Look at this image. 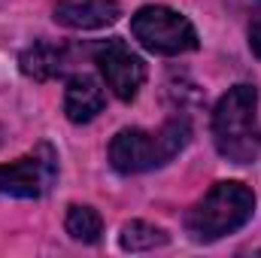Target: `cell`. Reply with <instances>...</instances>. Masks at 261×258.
<instances>
[{
    "mask_svg": "<svg viewBox=\"0 0 261 258\" xmlns=\"http://www.w3.org/2000/svg\"><path fill=\"white\" fill-rule=\"evenodd\" d=\"M213 143L231 164H255L261 155V122L255 85L228 88L213 110Z\"/></svg>",
    "mask_w": 261,
    "mask_h": 258,
    "instance_id": "obj_1",
    "label": "cell"
},
{
    "mask_svg": "<svg viewBox=\"0 0 261 258\" xmlns=\"http://www.w3.org/2000/svg\"><path fill=\"white\" fill-rule=\"evenodd\" d=\"M189 137H192V125L186 116L167 119L158 131L125 128L110 143V164L125 176L164 167L186 149Z\"/></svg>",
    "mask_w": 261,
    "mask_h": 258,
    "instance_id": "obj_2",
    "label": "cell"
},
{
    "mask_svg": "<svg viewBox=\"0 0 261 258\" xmlns=\"http://www.w3.org/2000/svg\"><path fill=\"white\" fill-rule=\"evenodd\" d=\"M255 210V194L243 183H216L186 216V231L195 243H216L240 231Z\"/></svg>",
    "mask_w": 261,
    "mask_h": 258,
    "instance_id": "obj_3",
    "label": "cell"
},
{
    "mask_svg": "<svg viewBox=\"0 0 261 258\" xmlns=\"http://www.w3.org/2000/svg\"><path fill=\"white\" fill-rule=\"evenodd\" d=\"M134 40L155 55H186L197 49L195 24L170 6H143L130 18Z\"/></svg>",
    "mask_w": 261,
    "mask_h": 258,
    "instance_id": "obj_4",
    "label": "cell"
},
{
    "mask_svg": "<svg viewBox=\"0 0 261 258\" xmlns=\"http://www.w3.org/2000/svg\"><path fill=\"white\" fill-rule=\"evenodd\" d=\"M58 179V152L49 143H37L21 158L0 164V194L3 197H21L37 200L52 192Z\"/></svg>",
    "mask_w": 261,
    "mask_h": 258,
    "instance_id": "obj_5",
    "label": "cell"
},
{
    "mask_svg": "<svg viewBox=\"0 0 261 258\" xmlns=\"http://www.w3.org/2000/svg\"><path fill=\"white\" fill-rule=\"evenodd\" d=\"M94 64L100 70L107 88L125 104H130L140 94L146 82V64L137 52H130L125 40H103L94 49Z\"/></svg>",
    "mask_w": 261,
    "mask_h": 258,
    "instance_id": "obj_6",
    "label": "cell"
},
{
    "mask_svg": "<svg viewBox=\"0 0 261 258\" xmlns=\"http://www.w3.org/2000/svg\"><path fill=\"white\" fill-rule=\"evenodd\" d=\"M122 6L116 0H61L52 9V18L70 31H100L116 24Z\"/></svg>",
    "mask_w": 261,
    "mask_h": 258,
    "instance_id": "obj_7",
    "label": "cell"
},
{
    "mask_svg": "<svg viewBox=\"0 0 261 258\" xmlns=\"http://www.w3.org/2000/svg\"><path fill=\"white\" fill-rule=\"evenodd\" d=\"M103 110V88L94 76L88 73H76L64 88V113L73 125H85L91 122L97 113Z\"/></svg>",
    "mask_w": 261,
    "mask_h": 258,
    "instance_id": "obj_8",
    "label": "cell"
},
{
    "mask_svg": "<svg viewBox=\"0 0 261 258\" xmlns=\"http://www.w3.org/2000/svg\"><path fill=\"white\" fill-rule=\"evenodd\" d=\"M18 67H21V73H24L28 79L49 82V79L61 76L67 67H70V52H67V46H61V43H46V40H40V43H34V46H28V49L21 52Z\"/></svg>",
    "mask_w": 261,
    "mask_h": 258,
    "instance_id": "obj_9",
    "label": "cell"
},
{
    "mask_svg": "<svg viewBox=\"0 0 261 258\" xmlns=\"http://www.w3.org/2000/svg\"><path fill=\"white\" fill-rule=\"evenodd\" d=\"M64 228L67 234L79 243H97L100 234H103V219L94 207H85V203H73L67 210V219H64Z\"/></svg>",
    "mask_w": 261,
    "mask_h": 258,
    "instance_id": "obj_10",
    "label": "cell"
},
{
    "mask_svg": "<svg viewBox=\"0 0 261 258\" xmlns=\"http://www.w3.org/2000/svg\"><path fill=\"white\" fill-rule=\"evenodd\" d=\"M122 249L125 252H146V249H155V246H164L167 243V234L149 222H128L122 228V237H119Z\"/></svg>",
    "mask_w": 261,
    "mask_h": 258,
    "instance_id": "obj_11",
    "label": "cell"
},
{
    "mask_svg": "<svg viewBox=\"0 0 261 258\" xmlns=\"http://www.w3.org/2000/svg\"><path fill=\"white\" fill-rule=\"evenodd\" d=\"M249 46H252V52L261 58V0H255V6H252V18H249Z\"/></svg>",
    "mask_w": 261,
    "mask_h": 258,
    "instance_id": "obj_12",
    "label": "cell"
}]
</instances>
